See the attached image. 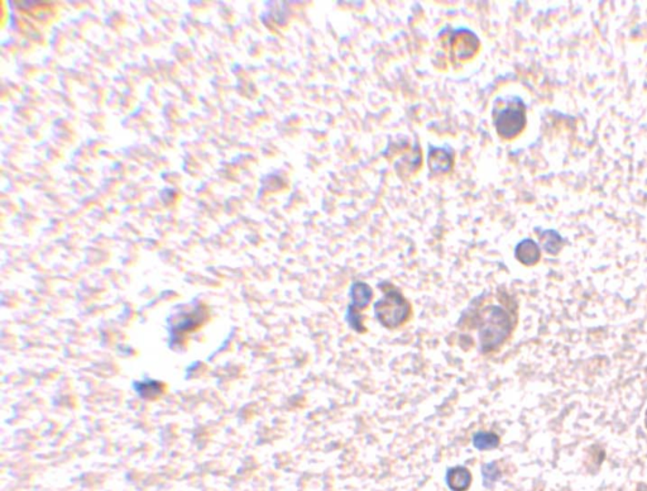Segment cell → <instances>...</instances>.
<instances>
[{
    "mask_svg": "<svg viewBox=\"0 0 647 491\" xmlns=\"http://www.w3.org/2000/svg\"><path fill=\"white\" fill-rule=\"evenodd\" d=\"M428 163H429L430 171L434 175L450 173L452 165H454L452 151L450 149H445V147L431 146L429 149Z\"/></svg>",
    "mask_w": 647,
    "mask_h": 491,
    "instance_id": "4",
    "label": "cell"
},
{
    "mask_svg": "<svg viewBox=\"0 0 647 491\" xmlns=\"http://www.w3.org/2000/svg\"><path fill=\"white\" fill-rule=\"evenodd\" d=\"M515 256L517 261L521 262L522 265L533 266L540 261L541 251H540L538 243L535 242L533 239L525 238L516 246Z\"/></svg>",
    "mask_w": 647,
    "mask_h": 491,
    "instance_id": "6",
    "label": "cell"
},
{
    "mask_svg": "<svg viewBox=\"0 0 647 491\" xmlns=\"http://www.w3.org/2000/svg\"><path fill=\"white\" fill-rule=\"evenodd\" d=\"M492 116L493 126L502 139H515L526 127V105L518 97L509 99L504 107H494Z\"/></svg>",
    "mask_w": 647,
    "mask_h": 491,
    "instance_id": "3",
    "label": "cell"
},
{
    "mask_svg": "<svg viewBox=\"0 0 647 491\" xmlns=\"http://www.w3.org/2000/svg\"><path fill=\"white\" fill-rule=\"evenodd\" d=\"M472 441H473V446L479 451L494 450L499 447V442H501L499 436L493 432H477L473 436Z\"/></svg>",
    "mask_w": 647,
    "mask_h": 491,
    "instance_id": "8",
    "label": "cell"
},
{
    "mask_svg": "<svg viewBox=\"0 0 647 491\" xmlns=\"http://www.w3.org/2000/svg\"><path fill=\"white\" fill-rule=\"evenodd\" d=\"M384 296L374 304V315L381 325L396 330L406 323L411 315V304L392 285H381Z\"/></svg>",
    "mask_w": 647,
    "mask_h": 491,
    "instance_id": "2",
    "label": "cell"
},
{
    "mask_svg": "<svg viewBox=\"0 0 647 491\" xmlns=\"http://www.w3.org/2000/svg\"><path fill=\"white\" fill-rule=\"evenodd\" d=\"M350 304L348 312L359 313L366 309L372 301V288L363 281H355L352 284L349 290Z\"/></svg>",
    "mask_w": 647,
    "mask_h": 491,
    "instance_id": "5",
    "label": "cell"
},
{
    "mask_svg": "<svg viewBox=\"0 0 647 491\" xmlns=\"http://www.w3.org/2000/svg\"><path fill=\"white\" fill-rule=\"evenodd\" d=\"M541 241L548 254H556L562 249V238L554 230H548L541 233Z\"/></svg>",
    "mask_w": 647,
    "mask_h": 491,
    "instance_id": "9",
    "label": "cell"
},
{
    "mask_svg": "<svg viewBox=\"0 0 647 491\" xmlns=\"http://www.w3.org/2000/svg\"><path fill=\"white\" fill-rule=\"evenodd\" d=\"M447 484L452 491H467L472 484V474L464 466H457L447 470Z\"/></svg>",
    "mask_w": 647,
    "mask_h": 491,
    "instance_id": "7",
    "label": "cell"
},
{
    "mask_svg": "<svg viewBox=\"0 0 647 491\" xmlns=\"http://www.w3.org/2000/svg\"><path fill=\"white\" fill-rule=\"evenodd\" d=\"M482 475H483V482L486 486H492L501 476L499 466L496 463H489L482 468Z\"/></svg>",
    "mask_w": 647,
    "mask_h": 491,
    "instance_id": "10",
    "label": "cell"
},
{
    "mask_svg": "<svg viewBox=\"0 0 647 491\" xmlns=\"http://www.w3.org/2000/svg\"><path fill=\"white\" fill-rule=\"evenodd\" d=\"M512 332L509 312L499 306H489L482 312L479 343L483 353L494 352L507 341Z\"/></svg>",
    "mask_w": 647,
    "mask_h": 491,
    "instance_id": "1",
    "label": "cell"
}]
</instances>
